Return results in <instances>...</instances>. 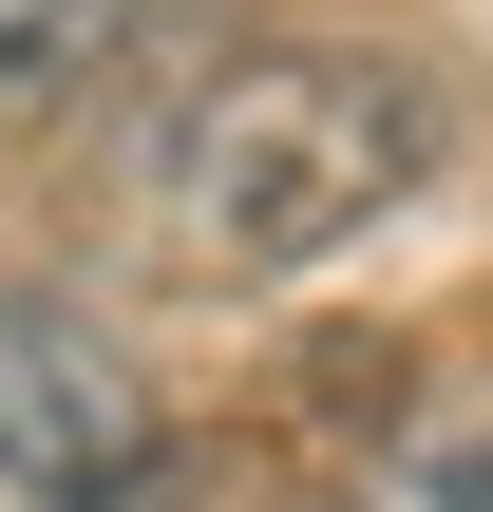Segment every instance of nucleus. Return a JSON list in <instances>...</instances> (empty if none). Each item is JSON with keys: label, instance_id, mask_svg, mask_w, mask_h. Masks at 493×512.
Listing matches in <instances>:
<instances>
[{"label": "nucleus", "instance_id": "f257e3e1", "mask_svg": "<svg viewBox=\"0 0 493 512\" xmlns=\"http://www.w3.org/2000/svg\"><path fill=\"white\" fill-rule=\"evenodd\" d=\"M456 152V95L380 38H247L152 133V247L190 285H304L380 209H418Z\"/></svg>", "mask_w": 493, "mask_h": 512}, {"label": "nucleus", "instance_id": "f03ea898", "mask_svg": "<svg viewBox=\"0 0 493 512\" xmlns=\"http://www.w3.org/2000/svg\"><path fill=\"white\" fill-rule=\"evenodd\" d=\"M152 475V380L57 285H0V512H114Z\"/></svg>", "mask_w": 493, "mask_h": 512}, {"label": "nucleus", "instance_id": "7ed1b4c3", "mask_svg": "<svg viewBox=\"0 0 493 512\" xmlns=\"http://www.w3.org/2000/svg\"><path fill=\"white\" fill-rule=\"evenodd\" d=\"M114 19H133V0H0V133H38V114L114 57Z\"/></svg>", "mask_w": 493, "mask_h": 512}, {"label": "nucleus", "instance_id": "20e7f679", "mask_svg": "<svg viewBox=\"0 0 493 512\" xmlns=\"http://www.w3.org/2000/svg\"><path fill=\"white\" fill-rule=\"evenodd\" d=\"M114 512H266V475H247V456H209V437H152V475H133Z\"/></svg>", "mask_w": 493, "mask_h": 512}]
</instances>
